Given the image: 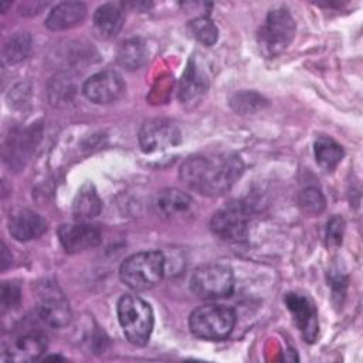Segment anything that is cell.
Instances as JSON below:
<instances>
[{
    "mask_svg": "<svg viewBox=\"0 0 363 363\" xmlns=\"http://www.w3.org/2000/svg\"><path fill=\"white\" fill-rule=\"evenodd\" d=\"M147 57H149V51H147L146 43L139 37L125 40L119 45L118 54H116L118 64L128 71H135L143 67L147 61Z\"/></svg>",
    "mask_w": 363,
    "mask_h": 363,
    "instance_id": "cell-21",
    "label": "cell"
},
{
    "mask_svg": "<svg viewBox=\"0 0 363 363\" xmlns=\"http://www.w3.org/2000/svg\"><path fill=\"white\" fill-rule=\"evenodd\" d=\"M155 206L163 218L180 220L191 213L194 201L179 189H166L157 194Z\"/></svg>",
    "mask_w": 363,
    "mask_h": 363,
    "instance_id": "cell-17",
    "label": "cell"
},
{
    "mask_svg": "<svg viewBox=\"0 0 363 363\" xmlns=\"http://www.w3.org/2000/svg\"><path fill=\"white\" fill-rule=\"evenodd\" d=\"M58 238L68 254H78L96 247L101 242V233L86 223L64 224L58 228Z\"/></svg>",
    "mask_w": 363,
    "mask_h": 363,
    "instance_id": "cell-11",
    "label": "cell"
},
{
    "mask_svg": "<svg viewBox=\"0 0 363 363\" xmlns=\"http://www.w3.org/2000/svg\"><path fill=\"white\" fill-rule=\"evenodd\" d=\"M47 349V337L44 333L27 332L17 336L3 352L4 362H31L37 360Z\"/></svg>",
    "mask_w": 363,
    "mask_h": 363,
    "instance_id": "cell-14",
    "label": "cell"
},
{
    "mask_svg": "<svg viewBox=\"0 0 363 363\" xmlns=\"http://www.w3.org/2000/svg\"><path fill=\"white\" fill-rule=\"evenodd\" d=\"M242 160L234 153L191 156L180 166L183 183L204 196H218L230 190L242 174Z\"/></svg>",
    "mask_w": 363,
    "mask_h": 363,
    "instance_id": "cell-1",
    "label": "cell"
},
{
    "mask_svg": "<svg viewBox=\"0 0 363 363\" xmlns=\"http://www.w3.org/2000/svg\"><path fill=\"white\" fill-rule=\"evenodd\" d=\"M166 258L160 251H142L126 258L119 268L121 281L133 291L153 288L164 275Z\"/></svg>",
    "mask_w": 363,
    "mask_h": 363,
    "instance_id": "cell-2",
    "label": "cell"
},
{
    "mask_svg": "<svg viewBox=\"0 0 363 363\" xmlns=\"http://www.w3.org/2000/svg\"><path fill=\"white\" fill-rule=\"evenodd\" d=\"M190 34L204 45H213L218 38V30L214 23L206 17H197L189 23Z\"/></svg>",
    "mask_w": 363,
    "mask_h": 363,
    "instance_id": "cell-26",
    "label": "cell"
},
{
    "mask_svg": "<svg viewBox=\"0 0 363 363\" xmlns=\"http://www.w3.org/2000/svg\"><path fill=\"white\" fill-rule=\"evenodd\" d=\"M298 204L306 214H319L325 210V196L318 187H306L298 196Z\"/></svg>",
    "mask_w": 363,
    "mask_h": 363,
    "instance_id": "cell-27",
    "label": "cell"
},
{
    "mask_svg": "<svg viewBox=\"0 0 363 363\" xmlns=\"http://www.w3.org/2000/svg\"><path fill=\"white\" fill-rule=\"evenodd\" d=\"M102 210V200L99 199L95 186L91 182L82 184L78 190L74 203H72V214L78 221H88L96 217Z\"/></svg>",
    "mask_w": 363,
    "mask_h": 363,
    "instance_id": "cell-20",
    "label": "cell"
},
{
    "mask_svg": "<svg viewBox=\"0 0 363 363\" xmlns=\"http://www.w3.org/2000/svg\"><path fill=\"white\" fill-rule=\"evenodd\" d=\"M234 289L233 269L223 264H204L194 269L190 278V291L201 299L230 296Z\"/></svg>",
    "mask_w": 363,
    "mask_h": 363,
    "instance_id": "cell-6",
    "label": "cell"
},
{
    "mask_svg": "<svg viewBox=\"0 0 363 363\" xmlns=\"http://www.w3.org/2000/svg\"><path fill=\"white\" fill-rule=\"evenodd\" d=\"M123 78L112 69H105L89 77L82 85V94L94 104H111L125 92Z\"/></svg>",
    "mask_w": 363,
    "mask_h": 363,
    "instance_id": "cell-9",
    "label": "cell"
},
{
    "mask_svg": "<svg viewBox=\"0 0 363 363\" xmlns=\"http://www.w3.org/2000/svg\"><path fill=\"white\" fill-rule=\"evenodd\" d=\"M118 320L125 337L135 346L147 343L153 329L150 305L136 295H123L118 301Z\"/></svg>",
    "mask_w": 363,
    "mask_h": 363,
    "instance_id": "cell-3",
    "label": "cell"
},
{
    "mask_svg": "<svg viewBox=\"0 0 363 363\" xmlns=\"http://www.w3.org/2000/svg\"><path fill=\"white\" fill-rule=\"evenodd\" d=\"M40 139V130L35 126L14 129L10 132L4 146V160L13 169H20L30 159Z\"/></svg>",
    "mask_w": 363,
    "mask_h": 363,
    "instance_id": "cell-10",
    "label": "cell"
},
{
    "mask_svg": "<svg viewBox=\"0 0 363 363\" xmlns=\"http://www.w3.org/2000/svg\"><path fill=\"white\" fill-rule=\"evenodd\" d=\"M48 228L44 217L28 208H17L10 213L9 231L17 241H31L41 237Z\"/></svg>",
    "mask_w": 363,
    "mask_h": 363,
    "instance_id": "cell-15",
    "label": "cell"
},
{
    "mask_svg": "<svg viewBox=\"0 0 363 363\" xmlns=\"http://www.w3.org/2000/svg\"><path fill=\"white\" fill-rule=\"evenodd\" d=\"M265 105H267V99L254 91L235 92L230 99V106L241 115L254 113L262 109Z\"/></svg>",
    "mask_w": 363,
    "mask_h": 363,
    "instance_id": "cell-25",
    "label": "cell"
},
{
    "mask_svg": "<svg viewBox=\"0 0 363 363\" xmlns=\"http://www.w3.org/2000/svg\"><path fill=\"white\" fill-rule=\"evenodd\" d=\"M295 31V20L286 7L271 10L258 33L261 52L268 58L279 55L294 40Z\"/></svg>",
    "mask_w": 363,
    "mask_h": 363,
    "instance_id": "cell-4",
    "label": "cell"
},
{
    "mask_svg": "<svg viewBox=\"0 0 363 363\" xmlns=\"http://www.w3.org/2000/svg\"><path fill=\"white\" fill-rule=\"evenodd\" d=\"M138 139L145 153H153L179 145L182 142V132L174 122L155 118L140 126Z\"/></svg>",
    "mask_w": 363,
    "mask_h": 363,
    "instance_id": "cell-8",
    "label": "cell"
},
{
    "mask_svg": "<svg viewBox=\"0 0 363 363\" xmlns=\"http://www.w3.org/2000/svg\"><path fill=\"white\" fill-rule=\"evenodd\" d=\"M343 230H345V221L339 216H333L326 225V245L330 248H336L342 244L343 238Z\"/></svg>",
    "mask_w": 363,
    "mask_h": 363,
    "instance_id": "cell-28",
    "label": "cell"
},
{
    "mask_svg": "<svg viewBox=\"0 0 363 363\" xmlns=\"http://www.w3.org/2000/svg\"><path fill=\"white\" fill-rule=\"evenodd\" d=\"M250 220V206L241 200H233L214 213L210 227L218 238L228 242H240L248 235Z\"/></svg>",
    "mask_w": 363,
    "mask_h": 363,
    "instance_id": "cell-7",
    "label": "cell"
},
{
    "mask_svg": "<svg viewBox=\"0 0 363 363\" xmlns=\"http://www.w3.org/2000/svg\"><path fill=\"white\" fill-rule=\"evenodd\" d=\"M235 312L224 305H204L194 309L189 318L191 333L204 340H223L233 332Z\"/></svg>",
    "mask_w": 363,
    "mask_h": 363,
    "instance_id": "cell-5",
    "label": "cell"
},
{
    "mask_svg": "<svg viewBox=\"0 0 363 363\" xmlns=\"http://www.w3.org/2000/svg\"><path fill=\"white\" fill-rule=\"evenodd\" d=\"M37 315L41 322L51 328H62L71 320L69 305L55 289L45 291L37 306Z\"/></svg>",
    "mask_w": 363,
    "mask_h": 363,
    "instance_id": "cell-16",
    "label": "cell"
},
{
    "mask_svg": "<svg viewBox=\"0 0 363 363\" xmlns=\"http://www.w3.org/2000/svg\"><path fill=\"white\" fill-rule=\"evenodd\" d=\"M208 88V77L203 62L191 55L180 81L179 99L184 105L197 104Z\"/></svg>",
    "mask_w": 363,
    "mask_h": 363,
    "instance_id": "cell-13",
    "label": "cell"
},
{
    "mask_svg": "<svg viewBox=\"0 0 363 363\" xmlns=\"http://www.w3.org/2000/svg\"><path fill=\"white\" fill-rule=\"evenodd\" d=\"M313 152L318 164L328 172H332L345 156L343 147L329 136H319L315 140Z\"/></svg>",
    "mask_w": 363,
    "mask_h": 363,
    "instance_id": "cell-22",
    "label": "cell"
},
{
    "mask_svg": "<svg viewBox=\"0 0 363 363\" xmlns=\"http://www.w3.org/2000/svg\"><path fill=\"white\" fill-rule=\"evenodd\" d=\"M94 31L99 38L109 40L115 37L123 24V11L115 3H106L96 9L94 14Z\"/></svg>",
    "mask_w": 363,
    "mask_h": 363,
    "instance_id": "cell-19",
    "label": "cell"
},
{
    "mask_svg": "<svg viewBox=\"0 0 363 363\" xmlns=\"http://www.w3.org/2000/svg\"><path fill=\"white\" fill-rule=\"evenodd\" d=\"M75 91V78L69 72H60L48 85V99L52 105H61L71 101Z\"/></svg>",
    "mask_w": 363,
    "mask_h": 363,
    "instance_id": "cell-24",
    "label": "cell"
},
{
    "mask_svg": "<svg viewBox=\"0 0 363 363\" xmlns=\"http://www.w3.org/2000/svg\"><path fill=\"white\" fill-rule=\"evenodd\" d=\"M86 6L81 1H62L57 4L48 14L45 26L52 31L72 28L84 21Z\"/></svg>",
    "mask_w": 363,
    "mask_h": 363,
    "instance_id": "cell-18",
    "label": "cell"
},
{
    "mask_svg": "<svg viewBox=\"0 0 363 363\" xmlns=\"http://www.w3.org/2000/svg\"><path fill=\"white\" fill-rule=\"evenodd\" d=\"M11 264V255L9 257L7 247L3 244L1 245V269H6Z\"/></svg>",
    "mask_w": 363,
    "mask_h": 363,
    "instance_id": "cell-30",
    "label": "cell"
},
{
    "mask_svg": "<svg viewBox=\"0 0 363 363\" xmlns=\"http://www.w3.org/2000/svg\"><path fill=\"white\" fill-rule=\"evenodd\" d=\"M285 303L302 337L309 343L315 342L319 330V323L316 309L311 299L299 294H288L285 296Z\"/></svg>",
    "mask_w": 363,
    "mask_h": 363,
    "instance_id": "cell-12",
    "label": "cell"
},
{
    "mask_svg": "<svg viewBox=\"0 0 363 363\" xmlns=\"http://www.w3.org/2000/svg\"><path fill=\"white\" fill-rule=\"evenodd\" d=\"M20 288L14 282H3L1 285V309L3 312L14 308L20 302Z\"/></svg>",
    "mask_w": 363,
    "mask_h": 363,
    "instance_id": "cell-29",
    "label": "cell"
},
{
    "mask_svg": "<svg viewBox=\"0 0 363 363\" xmlns=\"http://www.w3.org/2000/svg\"><path fill=\"white\" fill-rule=\"evenodd\" d=\"M31 35L28 33H16L7 38L3 45V60L7 64H17L26 60L31 51Z\"/></svg>",
    "mask_w": 363,
    "mask_h": 363,
    "instance_id": "cell-23",
    "label": "cell"
}]
</instances>
